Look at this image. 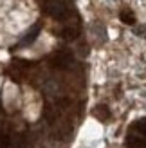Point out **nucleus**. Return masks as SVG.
<instances>
[{
	"label": "nucleus",
	"instance_id": "obj_1",
	"mask_svg": "<svg viewBox=\"0 0 146 148\" xmlns=\"http://www.w3.org/2000/svg\"><path fill=\"white\" fill-rule=\"evenodd\" d=\"M47 13L56 20H63L67 16V5L63 0H49L47 4Z\"/></svg>",
	"mask_w": 146,
	"mask_h": 148
},
{
	"label": "nucleus",
	"instance_id": "obj_2",
	"mask_svg": "<svg viewBox=\"0 0 146 148\" xmlns=\"http://www.w3.org/2000/svg\"><path fill=\"white\" fill-rule=\"evenodd\" d=\"M50 62H53V65L56 69H67L72 65L74 58H72V53H69V51H58Z\"/></svg>",
	"mask_w": 146,
	"mask_h": 148
},
{
	"label": "nucleus",
	"instance_id": "obj_3",
	"mask_svg": "<svg viewBox=\"0 0 146 148\" xmlns=\"http://www.w3.org/2000/svg\"><path fill=\"white\" fill-rule=\"evenodd\" d=\"M125 145L128 146V148H146V139L143 137V136H134V134H130L128 137H126V141H125Z\"/></svg>",
	"mask_w": 146,
	"mask_h": 148
},
{
	"label": "nucleus",
	"instance_id": "obj_4",
	"mask_svg": "<svg viewBox=\"0 0 146 148\" xmlns=\"http://www.w3.org/2000/svg\"><path fill=\"white\" fill-rule=\"evenodd\" d=\"M40 29H42V25H40V24H36V25L31 29V31H29V33L24 36V40L20 42V45H29V43H33L36 38H38V34H40Z\"/></svg>",
	"mask_w": 146,
	"mask_h": 148
},
{
	"label": "nucleus",
	"instance_id": "obj_5",
	"mask_svg": "<svg viewBox=\"0 0 146 148\" xmlns=\"http://www.w3.org/2000/svg\"><path fill=\"white\" fill-rule=\"evenodd\" d=\"M94 116H96L98 119H101V121H106L108 117H110V110H108L106 105H99V107L94 108Z\"/></svg>",
	"mask_w": 146,
	"mask_h": 148
},
{
	"label": "nucleus",
	"instance_id": "obj_6",
	"mask_svg": "<svg viewBox=\"0 0 146 148\" xmlns=\"http://www.w3.org/2000/svg\"><path fill=\"white\" fill-rule=\"evenodd\" d=\"M61 38L63 40H69V42L70 40H76L78 38V29L76 27H70V25L69 27H63L61 29Z\"/></svg>",
	"mask_w": 146,
	"mask_h": 148
},
{
	"label": "nucleus",
	"instance_id": "obj_7",
	"mask_svg": "<svg viewBox=\"0 0 146 148\" xmlns=\"http://www.w3.org/2000/svg\"><path fill=\"white\" fill-rule=\"evenodd\" d=\"M11 136L7 132H0V148H11Z\"/></svg>",
	"mask_w": 146,
	"mask_h": 148
},
{
	"label": "nucleus",
	"instance_id": "obj_8",
	"mask_svg": "<svg viewBox=\"0 0 146 148\" xmlns=\"http://www.w3.org/2000/svg\"><path fill=\"white\" fill-rule=\"evenodd\" d=\"M121 20L125 22V24H128V25L135 24V16H134L132 11H123V13H121Z\"/></svg>",
	"mask_w": 146,
	"mask_h": 148
},
{
	"label": "nucleus",
	"instance_id": "obj_9",
	"mask_svg": "<svg viewBox=\"0 0 146 148\" xmlns=\"http://www.w3.org/2000/svg\"><path fill=\"white\" fill-rule=\"evenodd\" d=\"M134 128H135V132H137L139 136L146 137V119H141V121H137V123L134 125Z\"/></svg>",
	"mask_w": 146,
	"mask_h": 148
},
{
	"label": "nucleus",
	"instance_id": "obj_10",
	"mask_svg": "<svg viewBox=\"0 0 146 148\" xmlns=\"http://www.w3.org/2000/svg\"><path fill=\"white\" fill-rule=\"evenodd\" d=\"M11 148H27V139L24 136L16 137L14 141H11Z\"/></svg>",
	"mask_w": 146,
	"mask_h": 148
}]
</instances>
